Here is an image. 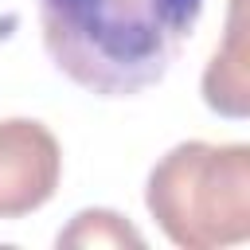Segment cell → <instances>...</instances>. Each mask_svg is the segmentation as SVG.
I'll list each match as a JSON object with an SVG mask.
<instances>
[{
    "label": "cell",
    "instance_id": "1",
    "mask_svg": "<svg viewBox=\"0 0 250 250\" xmlns=\"http://www.w3.org/2000/svg\"><path fill=\"white\" fill-rule=\"evenodd\" d=\"M59 74L98 98L156 86L191 39L203 0H35Z\"/></svg>",
    "mask_w": 250,
    "mask_h": 250
},
{
    "label": "cell",
    "instance_id": "5",
    "mask_svg": "<svg viewBox=\"0 0 250 250\" xmlns=\"http://www.w3.org/2000/svg\"><path fill=\"white\" fill-rule=\"evenodd\" d=\"M59 246H145V238L117 211L94 207L74 215V223L59 234Z\"/></svg>",
    "mask_w": 250,
    "mask_h": 250
},
{
    "label": "cell",
    "instance_id": "2",
    "mask_svg": "<svg viewBox=\"0 0 250 250\" xmlns=\"http://www.w3.org/2000/svg\"><path fill=\"white\" fill-rule=\"evenodd\" d=\"M156 227L184 250H219L250 234V145L184 141L145 184Z\"/></svg>",
    "mask_w": 250,
    "mask_h": 250
},
{
    "label": "cell",
    "instance_id": "4",
    "mask_svg": "<svg viewBox=\"0 0 250 250\" xmlns=\"http://www.w3.org/2000/svg\"><path fill=\"white\" fill-rule=\"evenodd\" d=\"M203 102L223 117H246V51H242V0L230 4L227 23V47L211 55V66L203 70Z\"/></svg>",
    "mask_w": 250,
    "mask_h": 250
},
{
    "label": "cell",
    "instance_id": "3",
    "mask_svg": "<svg viewBox=\"0 0 250 250\" xmlns=\"http://www.w3.org/2000/svg\"><path fill=\"white\" fill-rule=\"evenodd\" d=\"M62 176V148L43 121H0V219H23L39 211Z\"/></svg>",
    "mask_w": 250,
    "mask_h": 250
}]
</instances>
